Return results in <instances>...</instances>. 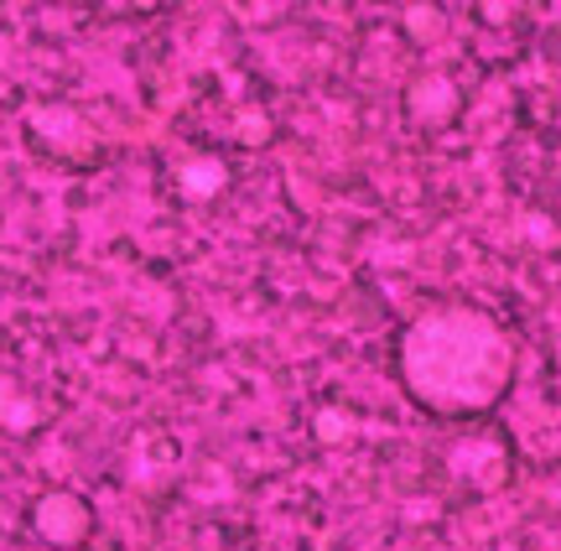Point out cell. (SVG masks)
<instances>
[{
  "instance_id": "cell-1",
  "label": "cell",
  "mask_w": 561,
  "mask_h": 551,
  "mask_svg": "<svg viewBox=\"0 0 561 551\" xmlns=\"http://www.w3.org/2000/svg\"><path fill=\"white\" fill-rule=\"evenodd\" d=\"M405 390L437 416H479L515 380V344L473 302H447L421 312L401 338Z\"/></svg>"
}]
</instances>
